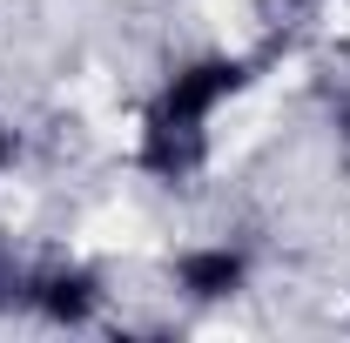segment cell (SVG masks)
Masks as SVG:
<instances>
[{
    "instance_id": "obj_5",
    "label": "cell",
    "mask_w": 350,
    "mask_h": 343,
    "mask_svg": "<svg viewBox=\"0 0 350 343\" xmlns=\"http://www.w3.org/2000/svg\"><path fill=\"white\" fill-rule=\"evenodd\" d=\"M14 155H21V135H14V128H7V122H0V175L14 169Z\"/></svg>"
},
{
    "instance_id": "obj_2",
    "label": "cell",
    "mask_w": 350,
    "mask_h": 343,
    "mask_svg": "<svg viewBox=\"0 0 350 343\" xmlns=\"http://www.w3.org/2000/svg\"><path fill=\"white\" fill-rule=\"evenodd\" d=\"M21 310H34L54 330H88L101 316V276L88 262H47V269H27V290H21Z\"/></svg>"
},
{
    "instance_id": "obj_6",
    "label": "cell",
    "mask_w": 350,
    "mask_h": 343,
    "mask_svg": "<svg viewBox=\"0 0 350 343\" xmlns=\"http://www.w3.org/2000/svg\"><path fill=\"white\" fill-rule=\"evenodd\" d=\"M337 141H344V148H350V94H344V101H337Z\"/></svg>"
},
{
    "instance_id": "obj_4",
    "label": "cell",
    "mask_w": 350,
    "mask_h": 343,
    "mask_svg": "<svg viewBox=\"0 0 350 343\" xmlns=\"http://www.w3.org/2000/svg\"><path fill=\"white\" fill-rule=\"evenodd\" d=\"M21 290H27V269L14 262V249H7V243H0V310H14V303H21Z\"/></svg>"
},
{
    "instance_id": "obj_1",
    "label": "cell",
    "mask_w": 350,
    "mask_h": 343,
    "mask_svg": "<svg viewBox=\"0 0 350 343\" xmlns=\"http://www.w3.org/2000/svg\"><path fill=\"white\" fill-rule=\"evenodd\" d=\"M250 81H256V68L243 54H196V61H182L169 81L155 87L148 115H142V141H135L142 175H155L169 189L175 182H196L209 169V122Z\"/></svg>"
},
{
    "instance_id": "obj_3",
    "label": "cell",
    "mask_w": 350,
    "mask_h": 343,
    "mask_svg": "<svg viewBox=\"0 0 350 343\" xmlns=\"http://www.w3.org/2000/svg\"><path fill=\"white\" fill-rule=\"evenodd\" d=\"M169 276H175V290L189 303H229V297L250 290L256 262H250L243 243H189V249L169 262Z\"/></svg>"
}]
</instances>
